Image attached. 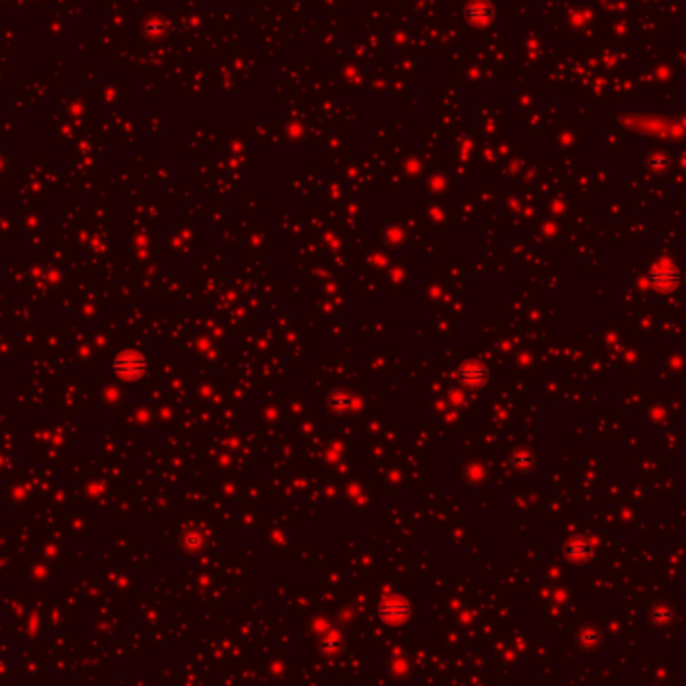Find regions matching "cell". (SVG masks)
Listing matches in <instances>:
<instances>
[{"instance_id": "cell-1", "label": "cell", "mask_w": 686, "mask_h": 686, "mask_svg": "<svg viewBox=\"0 0 686 686\" xmlns=\"http://www.w3.org/2000/svg\"><path fill=\"white\" fill-rule=\"evenodd\" d=\"M650 279H652V285L660 291H671L678 285L680 275H678V271H676V267L673 263H662V265H657L652 269Z\"/></svg>"}]
</instances>
